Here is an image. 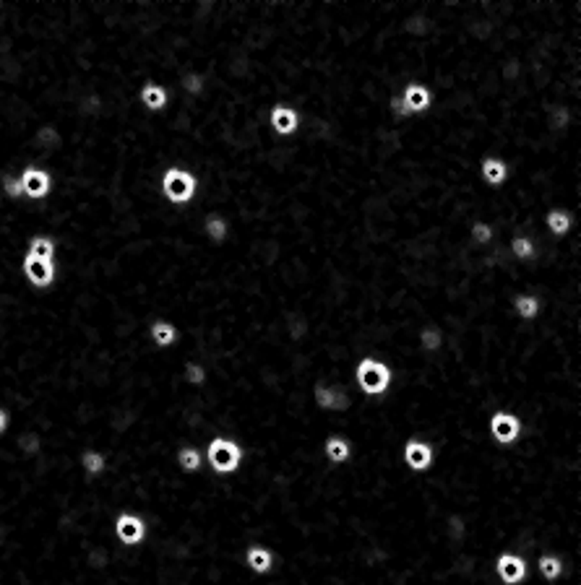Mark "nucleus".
<instances>
[{
    "instance_id": "33",
    "label": "nucleus",
    "mask_w": 581,
    "mask_h": 585,
    "mask_svg": "<svg viewBox=\"0 0 581 585\" xmlns=\"http://www.w3.org/2000/svg\"><path fill=\"white\" fill-rule=\"evenodd\" d=\"M464 518L461 515H449V539L451 541H459L461 536H464Z\"/></svg>"
},
{
    "instance_id": "6",
    "label": "nucleus",
    "mask_w": 581,
    "mask_h": 585,
    "mask_svg": "<svg viewBox=\"0 0 581 585\" xmlns=\"http://www.w3.org/2000/svg\"><path fill=\"white\" fill-rule=\"evenodd\" d=\"M402 458H404V463L409 471H415V474H423V471H428V468H433V460H435V450L430 442H425V439H406L404 442V450H402Z\"/></svg>"
},
{
    "instance_id": "34",
    "label": "nucleus",
    "mask_w": 581,
    "mask_h": 585,
    "mask_svg": "<svg viewBox=\"0 0 581 585\" xmlns=\"http://www.w3.org/2000/svg\"><path fill=\"white\" fill-rule=\"evenodd\" d=\"M3 190H6L8 198H21V195H24V190H21V180L19 177H11V174L3 180Z\"/></svg>"
},
{
    "instance_id": "21",
    "label": "nucleus",
    "mask_w": 581,
    "mask_h": 585,
    "mask_svg": "<svg viewBox=\"0 0 581 585\" xmlns=\"http://www.w3.org/2000/svg\"><path fill=\"white\" fill-rule=\"evenodd\" d=\"M537 570H540L542 580L555 583V580H561V575H563V559L558 557V554H540V559H537Z\"/></svg>"
},
{
    "instance_id": "23",
    "label": "nucleus",
    "mask_w": 581,
    "mask_h": 585,
    "mask_svg": "<svg viewBox=\"0 0 581 585\" xmlns=\"http://www.w3.org/2000/svg\"><path fill=\"white\" fill-rule=\"evenodd\" d=\"M27 255L39 258V260H55V239L45 237V234H39V237H32Z\"/></svg>"
},
{
    "instance_id": "31",
    "label": "nucleus",
    "mask_w": 581,
    "mask_h": 585,
    "mask_svg": "<svg viewBox=\"0 0 581 585\" xmlns=\"http://www.w3.org/2000/svg\"><path fill=\"white\" fill-rule=\"evenodd\" d=\"M206 377H209V372H206V367L198 365V362H188L185 365V380L191 385H203L206 383Z\"/></svg>"
},
{
    "instance_id": "1",
    "label": "nucleus",
    "mask_w": 581,
    "mask_h": 585,
    "mask_svg": "<svg viewBox=\"0 0 581 585\" xmlns=\"http://www.w3.org/2000/svg\"><path fill=\"white\" fill-rule=\"evenodd\" d=\"M355 377H357V385L360 390L370 398H378V395H386L388 388H391V380H394V372L386 362H381L376 357H362L355 367Z\"/></svg>"
},
{
    "instance_id": "28",
    "label": "nucleus",
    "mask_w": 581,
    "mask_h": 585,
    "mask_svg": "<svg viewBox=\"0 0 581 585\" xmlns=\"http://www.w3.org/2000/svg\"><path fill=\"white\" fill-rule=\"evenodd\" d=\"M180 86H183L185 94H191V97H198V94H203V89H206V76L203 73H185L183 78H180Z\"/></svg>"
},
{
    "instance_id": "27",
    "label": "nucleus",
    "mask_w": 581,
    "mask_h": 585,
    "mask_svg": "<svg viewBox=\"0 0 581 585\" xmlns=\"http://www.w3.org/2000/svg\"><path fill=\"white\" fill-rule=\"evenodd\" d=\"M470 234H472V242H474V245H490L493 237H495V229L490 227L488 221H472Z\"/></svg>"
},
{
    "instance_id": "2",
    "label": "nucleus",
    "mask_w": 581,
    "mask_h": 585,
    "mask_svg": "<svg viewBox=\"0 0 581 585\" xmlns=\"http://www.w3.org/2000/svg\"><path fill=\"white\" fill-rule=\"evenodd\" d=\"M206 458L214 474L230 476L242 466V445L232 437H214L206 448Z\"/></svg>"
},
{
    "instance_id": "18",
    "label": "nucleus",
    "mask_w": 581,
    "mask_h": 585,
    "mask_svg": "<svg viewBox=\"0 0 581 585\" xmlns=\"http://www.w3.org/2000/svg\"><path fill=\"white\" fill-rule=\"evenodd\" d=\"M542 310V299L537 294H517L514 297V312H517L521 320H535Z\"/></svg>"
},
{
    "instance_id": "11",
    "label": "nucleus",
    "mask_w": 581,
    "mask_h": 585,
    "mask_svg": "<svg viewBox=\"0 0 581 585\" xmlns=\"http://www.w3.org/2000/svg\"><path fill=\"white\" fill-rule=\"evenodd\" d=\"M115 536L128 544V547H136L141 541L146 539V521L141 515H133V512H123L115 521Z\"/></svg>"
},
{
    "instance_id": "4",
    "label": "nucleus",
    "mask_w": 581,
    "mask_h": 585,
    "mask_svg": "<svg viewBox=\"0 0 581 585\" xmlns=\"http://www.w3.org/2000/svg\"><path fill=\"white\" fill-rule=\"evenodd\" d=\"M490 437L495 439L498 445H514L519 437H521V432H524V424H521V419H519L517 414L511 411H495L493 416H490Z\"/></svg>"
},
{
    "instance_id": "5",
    "label": "nucleus",
    "mask_w": 581,
    "mask_h": 585,
    "mask_svg": "<svg viewBox=\"0 0 581 585\" xmlns=\"http://www.w3.org/2000/svg\"><path fill=\"white\" fill-rule=\"evenodd\" d=\"M313 403L323 411H350L352 409V398L350 393L341 388V385H326V383H315L313 385Z\"/></svg>"
},
{
    "instance_id": "9",
    "label": "nucleus",
    "mask_w": 581,
    "mask_h": 585,
    "mask_svg": "<svg viewBox=\"0 0 581 585\" xmlns=\"http://www.w3.org/2000/svg\"><path fill=\"white\" fill-rule=\"evenodd\" d=\"M268 125L277 133L279 138H289L295 136L297 128H300V112L295 107H289L285 101H277L271 112H268Z\"/></svg>"
},
{
    "instance_id": "16",
    "label": "nucleus",
    "mask_w": 581,
    "mask_h": 585,
    "mask_svg": "<svg viewBox=\"0 0 581 585\" xmlns=\"http://www.w3.org/2000/svg\"><path fill=\"white\" fill-rule=\"evenodd\" d=\"M167 99H170V94H167L165 86H159L157 81H146L141 86V101H144L146 110H151V112L165 110Z\"/></svg>"
},
{
    "instance_id": "29",
    "label": "nucleus",
    "mask_w": 581,
    "mask_h": 585,
    "mask_svg": "<svg viewBox=\"0 0 581 585\" xmlns=\"http://www.w3.org/2000/svg\"><path fill=\"white\" fill-rule=\"evenodd\" d=\"M308 320H305L303 315H289L287 318V333L292 336V341H300L303 336H308Z\"/></svg>"
},
{
    "instance_id": "37",
    "label": "nucleus",
    "mask_w": 581,
    "mask_h": 585,
    "mask_svg": "<svg viewBox=\"0 0 581 585\" xmlns=\"http://www.w3.org/2000/svg\"><path fill=\"white\" fill-rule=\"evenodd\" d=\"M6 427H8V414H6V411H3V409H0V435L6 432Z\"/></svg>"
},
{
    "instance_id": "26",
    "label": "nucleus",
    "mask_w": 581,
    "mask_h": 585,
    "mask_svg": "<svg viewBox=\"0 0 581 585\" xmlns=\"http://www.w3.org/2000/svg\"><path fill=\"white\" fill-rule=\"evenodd\" d=\"M511 253H514V258H519V260H532V258L537 255V247L529 237L517 234V237L511 239Z\"/></svg>"
},
{
    "instance_id": "15",
    "label": "nucleus",
    "mask_w": 581,
    "mask_h": 585,
    "mask_svg": "<svg viewBox=\"0 0 581 585\" xmlns=\"http://www.w3.org/2000/svg\"><path fill=\"white\" fill-rule=\"evenodd\" d=\"M323 456H326V460H331L334 466L347 463L350 456H352L350 439L341 437V435H329V437L323 439Z\"/></svg>"
},
{
    "instance_id": "19",
    "label": "nucleus",
    "mask_w": 581,
    "mask_h": 585,
    "mask_svg": "<svg viewBox=\"0 0 581 585\" xmlns=\"http://www.w3.org/2000/svg\"><path fill=\"white\" fill-rule=\"evenodd\" d=\"M149 336H151V341H154L159 348H167V346H172V344L177 341V330H175V325H172V323L154 320V323H151V328H149Z\"/></svg>"
},
{
    "instance_id": "14",
    "label": "nucleus",
    "mask_w": 581,
    "mask_h": 585,
    "mask_svg": "<svg viewBox=\"0 0 581 585\" xmlns=\"http://www.w3.org/2000/svg\"><path fill=\"white\" fill-rule=\"evenodd\" d=\"M480 174L490 188H500L508 180V164L500 156H485L480 162Z\"/></svg>"
},
{
    "instance_id": "36",
    "label": "nucleus",
    "mask_w": 581,
    "mask_h": 585,
    "mask_svg": "<svg viewBox=\"0 0 581 585\" xmlns=\"http://www.w3.org/2000/svg\"><path fill=\"white\" fill-rule=\"evenodd\" d=\"M100 107H102V99L100 97H97V94H92V97H86V99H83V110L86 112H100Z\"/></svg>"
},
{
    "instance_id": "3",
    "label": "nucleus",
    "mask_w": 581,
    "mask_h": 585,
    "mask_svg": "<svg viewBox=\"0 0 581 585\" xmlns=\"http://www.w3.org/2000/svg\"><path fill=\"white\" fill-rule=\"evenodd\" d=\"M196 190H198V180L191 169H183V167H170L165 174H162V192L165 198L172 206H185L196 198Z\"/></svg>"
},
{
    "instance_id": "30",
    "label": "nucleus",
    "mask_w": 581,
    "mask_h": 585,
    "mask_svg": "<svg viewBox=\"0 0 581 585\" xmlns=\"http://www.w3.org/2000/svg\"><path fill=\"white\" fill-rule=\"evenodd\" d=\"M568 120H571V115H568V107H561V104H555V107H550V128L553 130H563L568 128Z\"/></svg>"
},
{
    "instance_id": "17",
    "label": "nucleus",
    "mask_w": 581,
    "mask_h": 585,
    "mask_svg": "<svg viewBox=\"0 0 581 585\" xmlns=\"http://www.w3.org/2000/svg\"><path fill=\"white\" fill-rule=\"evenodd\" d=\"M203 232H206V237L212 239L214 245H224L227 237H230V221L224 219L221 213H209L203 219Z\"/></svg>"
},
{
    "instance_id": "7",
    "label": "nucleus",
    "mask_w": 581,
    "mask_h": 585,
    "mask_svg": "<svg viewBox=\"0 0 581 585\" xmlns=\"http://www.w3.org/2000/svg\"><path fill=\"white\" fill-rule=\"evenodd\" d=\"M19 180H21V190H24V195H27L29 201H42L53 190V177H50L47 169H39V167H27L21 172Z\"/></svg>"
},
{
    "instance_id": "22",
    "label": "nucleus",
    "mask_w": 581,
    "mask_h": 585,
    "mask_svg": "<svg viewBox=\"0 0 581 585\" xmlns=\"http://www.w3.org/2000/svg\"><path fill=\"white\" fill-rule=\"evenodd\" d=\"M417 344H420V348H423L425 354H435V351H441L443 330L438 328V325H425V328L417 333Z\"/></svg>"
},
{
    "instance_id": "13",
    "label": "nucleus",
    "mask_w": 581,
    "mask_h": 585,
    "mask_svg": "<svg viewBox=\"0 0 581 585\" xmlns=\"http://www.w3.org/2000/svg\"><path fill=\"white\" fill-rule=\"evenodd\" d=\"M245 565H248V570L250 572H256V575H268V572L274 570V551L266 547H261V544L248 547L245 549Z\"/></svg>"
},
{
    "instance_id": "35",
    "label": "nucleus",
    "mask_w": 581,
    "mask_h": 585,
    "mask_svg": "<svg viewBox=\"0 0 581 585\" xmlns=\"http://www.w3.org/2000/svg\"><path fill=\"white\" fill-rule=\"evenodd\" d=\"M37 138L42 141V143H53V146H57V143H60V133H57L55 128H42L37 133Z\"/></svg>"
},
{
    "instance_id": "8",
    "label": "nucleus",
    "mask_w": 581,
    "mask_h": 585,
    "mask_svg": "<svg viewBox=\"0 0 581 585\" xmlns=\"http://www.w3.org/2000/svg\"><path fill=\"white\" fill-rule=\"evenodd\" d=\"M495 572H498L503 585H519L526 580L529 567H526V559L521 557V554L503 551V554H498V559H495Z\"/></svg>"
},
{
    "instance_id": "24",
    "label": "nucleus",
    "mask_w": 581,
    "mask_h": 585,
    "mask_svg": "<svg viewBox=\"0 0 581 585\" xmlns=\"http://www.w3.org/2000/svg\"><path fill=\"white\" fill-rule=\"evenodd\" d=\"M177 466L183 468L185 474H196V471L203 466L201 453L196 448H191V445H185V448L177 450Z\"/></svg>"
},
{
    "instance_id": "32",
    "label": "nucleus",
    "mask_w": 581,
    "mask_h": 585,
    "mask_svg": "<svg viewBox=\"0 0 581 585\" xmlns=\"http://www.w3.org/2000/svg\"><path fill=\"white\" fill-rule=\"evenodd\" d=\"M19 448L24 450L27 456H37L39 450H42V437H39V435H34V432H29V435L19 437Z\"/></svg>"
},
{
    "instance_id": "25",
    "label": "nucleus",
    "mask_w": 581,
    "mask_h": 585,
    "mask_svg": "<svg viewBox=\"0 0 581 585\" xmlns=\"http://www.w3.org/2000/svg\"><path fill=\"white\" fill-rule=\"evenodd\" d=\"M81 468H83V474H89V476L104 474V468H107L104 453H100V450H86L81 456Z\"/></svg>"
},
{
    "instance_id": "20",
    "label": "nucleus",
    "mask_w": 581,
    "mask_h": 585,
    "mask_svg": "<svg viewBox=\"0 0 581 585\" xmlns=\"http://www.w3.org/2000/svg\"><path fill=\"white\" fill-rule=\"evenodd\" d=\"M545 224H547V229L553 232L555 237H563V234H568L571 232V213L563 209H550L547 211V216H545Z\"/></svg>"
},
{
    "instance_id": "10",
    "label": "nucleus",
    "mask_w": 581,
    "mask_h": 585,
    "mask_svg": "<svg viewBox=\"0 0 581 585\" xmlns=\"http://www.w3.org/2000/svg\"><path fill=\"white\" fill-rule=\"evenodd\" d=\"M402 104H404V110L409 112V118L412 115H420V112H428L430 110V104H433V92L428 89V83L423 81H409L402 89Z\"/></svg>"
},
{
    "instance_id": "12",
    "label": "nucleus",
    "mask_w": 581,
    "mask_h": 585,
    "mask_svg": "<svg viewBox=\"0 0 581 585\" xmlns=\"http://www.w3.org/2000/svg\"><path fill=\"white\" fill-rule=\"evenodd\" d=\"M24 276L32 286L47 289L55 283V260H39V258L24 255Z\"/></svg>"
}]
</instances>
